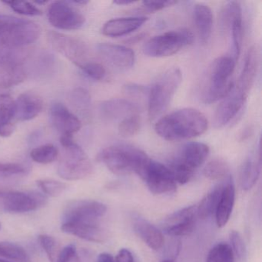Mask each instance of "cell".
<instances>
[{
    "instance_id": "cell-42",
    "label": "cell",
    "mask_w": 262,
    "mask_h": 262,
    "mask_svg": "<svg viewBox=\"0 0 262 262\" xmlns=\"http://www.w3.org/2000/svg\"><path fill=\"white\" fill-rule=\"evenodd\" d=\"M84 73L90 79L96 81L102 80L106 76V70L102 64L95 62H87L80 67Z\"/></svg>"
},
{
    "instance_id": "cell-10",
    "label": "cell",
    "mask_w": 262,
    "mask_h": 262,
    "mask_svg": "<svg viewBox=\"0 0 262 262\" xmlns=\"http://www.w3.org/2000/svg\"><path fill=\"white\" fill-rule=\"evenodd\" d=\"M24 50H13L0 55V96L10 95V89L27 79L26 59Z\"/></svg>"
},
{
    "instance_id": "cell-34",
    "label": "cell",
    "mask_w": 262,
    "mask_h": 262,
    "mask_svg": "<svg viewBox=\"0 0 262 262\" xmlns=\"http://www.w3.org/2000/svg\"><path fill=\"white\" fill-rule=\"evenodd\" d=\"M229 172V165L222 159H216L207 164L203 170V174L210 180H220Z\"/></svg>"
},
{
    "instance_id": "cell-9",
    "label": "cell",
    "mask_w": 262,
    "mask_h": 262,
    "mask_svg": "<svg viewBox=\"0 0 262 262\" xmlns=\"http://www.w3.org/2000/svg\"><path fill=\"white\" fill-rule=\"evenodd\" d=\"M194 35L188 29L171 30L151 38L145 42L143 52L150 57L173 56L194 42Z\"/></svg>"
},
{
    "instance_id": "cell-23",
    "label": "cell",
    "mask_w": 262,
    "mask_h": 262,
    "mask_svg": "<svg viewBox=\"0 0 262 262\" xmlns=\"http://www.w3.org/2000/svg\"><path fill=\"white\" fill-rule=\"evenodd\" d=\"M235 201V187L231 177L228 178L226 184L223 185L220 200L215 211L216 224L219 228H223L227 225L234 208Z\"/></svg>"
},
{
    "instance_id": "cell-14",
    "label": "cell",
    "mask_w": 262,
    "mask_h": 262,
    "mask_svg": "<svg viewBox=\"0 0 262 262\" xmlns=\"http://www.w3.org/2000/svg\"><path fill=\"white\" fill-rule=\"evenodd\" d=\"M154 194H170L176 191V182L172 171L162 163L150 159L142 179Z\"/></svg>"
},
{
    "instance_id": "cell-52",
    "label": "cell",
    "mask_w": 262,
    "mask_h": 262,
    "mask_svg": "<svg viewBox=\"0 0 262 262\" xmlns=\"http://www.w3.org/2000/svg\"><path fill=\"white\" fill-rule=\"evenodd\" d=\"M0 229H1V223H0Z\"/></svg>"
},
{
    "instance_id": "cell-17",
    "label": "cell",
    "mask_w": 262,
    "mask_h": 262,
    "mask_svg": "<svg viewBox=\"0 0 262 262\" xmlns=\"http://www.w3.org/2000/svg\"><path fill=\"white\" fill-rule=\"evenodd\" d=\"M50 122L62 135L73 136L82 126L81 121L61 102H54L50 108Z\"/></svg>"
},
{
    "instance_id": "cell-6",
    "label": "cell",
    "mask_w": 262,
    "mask_h": 262,
    "mask_svg": "<svg viewBox=\"0 0 262 262\" xmlns=\"http://www.w3.org/2000/svg\"><path fill=\"white\" fill-rule=\"evenodd\" d=\"M182 80L178 68L170 69L158 78L148 93V113L150 120L160 116L168 108Z\"/></svg>"
},
{
    "instance_id": "cell-28",
    "label": "cell",
    "mask_w": 262,
    "mask_h": 262,
    "mask_svg": "<svg viewBox=\"0 0 262 262\" xmlns=\"http://www.w3.org/2000/svg\"><path fill=\"white\" fill-rule=\"evenodd\" d=\"M260 174V159L249 156L244 162L241 170L240 182L242 189L248 191L255 185Z\"/></svg>"
},
{
    "instance_id": "cell-3",
    "label": "cell",
    "mask_w": 262,
    "mask_h": 262,
    "mask_svg": "<svg viewBox=\"0 0 262 262\" xmlns=\"http://www.w3.org/2000/svg\"><path fill=\"white\" fill-rule=\"evenodd\" d=\"M40 34V27L33 21L0 14V55L24 50L36 42Z\"/></svg>"
},
{
    "instance_id": "cell-26",
    "label": "cell",
    "mask_w": 262,
    "mask_h": 262,
    "mask_svg": "<svg viewBox=\"0 0 262 262\" xmlns=\"http://www.w3.org/2000/svg\"><path fill=\"white\" fill-rule=\"evenodd\" d=\"M16 103L10 95L0 96V136L8 137L15 129Z\"/></svg>"
},
{
    "instance_id": "cell-46",
    "label": "cell",
    "mask_w": 262,
    "mask_h": 262,
    "mask_svg": "<svg viewBox=\"0 0 262 262\" xmlns=\"http://www.w3.org/2000/svg\"><path fill=\"white\" fill-rule=\"evenodd\" d=\"M125 91L132 96H140L145 94V92L148 91V90L142 85H128L125 87Z\"/></svg>"
},
{
    "instance_id": "cell-27",
    "label": "cell",
    "mask_w": 262,
    "mask_h": 262,
    "mask_svg": "<svg viewBox=\"0 0 262 262\" xmlns=\"http://www.w3.org/2000/svg\"><path fill=\"white\" fill-rule=\"evenodd\" d=\"M28 57L30 58L29 64L26 66L27 73H33L36 76L50 74L56 62L53 55L47 51H40Z\"/></svg>"
},
{
    "instance_id": "cell-29",
    "label": "cell",
    "mask_w": 262,
    "mask_h": 262,
    "mask_svg": "<svg viewBox=\"0 0 262 262\" xmlns=\"http://www.w3.org/2000/svg\"><path fill=\"white\" fill-rule=\"evenodd\" d=\"M222 188L223 185H219L204 197L199 206H197V217L205 220L211 217L212 214H215L222 194Z\"/></svg>"
},
{
    "instance_id": "cell-36",
    "label": "cell",
    "mask_w": 262,
    "mask_h": 262,
    "mask_svg": "<svg viewBox=\"0 0 262 262\" xmlns=\"http://www.w3.org/2000/svg\"><path fill=\"white\" fill-rule=\"evenodd\" d=\"M39 241L50 261L59 262L62 248L57 241L48 234H41Z\"/></svg>"
},
{
    "instance_id": "cell-39",
    "label": "cell",
    "mask_w": 262,
    "mask_h": 262,
    "mask_svg": "<svg viewBox=\"0 0 262 262\" xmlns=\"http://www.w3.org/2000/svg\"><path fill=\"white\" fill-rule=\"evenodd\" d=\"M27 167L19 163L0 162V179H10L27 174Z\"/></svg>"
},
{
    "instance_id": "cell-49",
    "label": "cell",
    "mask_w": 262,
    "mask_h": 262,
    "mask_svg": "<svg viewBox=\"0 0 262 262\" xmlns=\"http://www.w3.org/2000/svg\"><path fill=\"white\" fill-rule=\"evenodd\" d=\"M162 262H174V261L173 260H171V259H166V260H162Z\"/></svg>"
},
{
    "instance_id": "cell-1",
    "label": "cell",
    "mask_w": 262,
    "mask_h": 262,
    "mask_svg": "<svg viewBox=\"0 0 262 262\" xmlns=\"http://www.w3.org/2000/svg\"><path fill=\"white\" fill-rule=\"evenodd\" d=\"M208 125V119L203 113L195 108H185L161 118L155 130L165 140L180 141L204 134Z\"/></svg>"
},
{
    "instance_id": "cell-35",
    "label": "cell",
    "mask_w": 262,
    "mask_h": 262,
    "mask_svg": "<svg viewBox=\"0 0 262 262\" xmlns=\"http://www.w3.org/2000/svg\"><path fill=\"white\" fill-rule=\"evenodd\" d=\"M206 262H234V255L228 244L219 243L210 250Z\"/></svg>"
},
{
    "instance_id": "cell-12",
    "label": "cell",
    "mask_w": 262,
    "mask_h": 262,
    "mask_svg": "<svg viewBox=\"0 0 262 262\" xmlns=\"http://www.w3.org/2000/svg\"><path fill=\"white\" fill-rule=\"evenodd\" d=\"M47 197L36 191H4L0 192V202L7 212L25 213L35 211L47 203Z\"/></svg>"
},
{
    "instance_id": "cell-50",
    "label": "cell",
    "mask_w": 262,
    "mask_h": 262,
    "mask_svg": "<svg viewBox=\"0 0 262 262\" xmlns=\"http://www.w3.org/2000/svg\"><path fill=\"white\" fill-rule=\"evenodd\" d=\"M4 190H6L5 188L0 185V192H1V191H4Z\"/></svg>"
},
{
    "instance_id": "cell-19",
    "label": "cell",
    "mask_w": 262,
    "mask_h": 262,
    "mask_svg": "<svg viewBox=\"0 0 262 262\" xmlns=\"http://www.w3.org/2000/svg\"><path fill=\"white\" fill-rule=\"evenodd\" d=\"M61 229L67 234L96 243H102L107 237L99 222H63Z\"/></svg>"
},
{
    "instance_id": "cell-31",
    "label": "cell",
    "mask_w": 262,
    "mask_h": 262,
    "mask_svg": "<svg viewBox=\"0 0 262 262\" xmlns=\"http://www.w3.org/2000/svg\"><path fill=\"white\" fill-rule=\"evenodd\" d=\"M196 217H197V206L193 205V206L186 207L168 215L164 220L163 229L181 225L189 221L196 220Z\"/></svg>"
},
{
    "instance_id": "cell-15",
    "label": "cell",
    "mask_w": 262,
    "mask_h": 262,
    "mask_svg": "<svg viewBox=\"0 0 262 262\" xmlns=\"http://www.w3.org/2000/svg\"><path fill=\"white\" fill-rule=\"evenodd\" d=\"M222 26L224 30L229 33L232 49L231 56L237 62L240 56L243 39L242 10L238 2L231 1L225 6L222 11Z\"/></svg>"
},
{
    "instance_id": "cell-7",
    "label": "cell",
    "mask_w": 262,
    "mask_h": 262,
    "mask_svg": "<svg viewBox=\"0 0 262 262\" xmlns=\"http://www.w3.org/2000/svg\"><path fill=\"white\" fill-rule=\"evenodd\" d=\"M254 80L255 78L251 75L241 73L237 83L216 108L213 121L215 128H222L237 116L246 102Z\"/></svg>"
},
{
    "instance_id": "cell-40",
    "label": "cell",
    "mask_w": 262,
    "mask_h": 262,
    "mask_svg": "<svg viewBox=\"0 0 262 262\" xmlns=\"http://www.w3.org/2000/svg\"><path fill=\"white\" fill-rule=\"evenodd\" d=\"M230 242H231V249L234 255L236 256L237 260L244 261L246 260L247 249L245 242L242 238L240 233L236 231H231L230 233Z\"/></svg>"
},
{
    "instance_id": "cell-24",
    "label": "cell",
    "mask_w": 262,
    "mask_h": 262,
    "mask_svg": "<svg viewBox=\"0 0 262 262\" xmlns=\"http://www.w3.org/2000/svg\"><path fill=\"white\" fill-rule=\"evenodd\" d=\"M133 228L136 234L151 249L158 251L163 246L165 238L162 231L145 219L136 217L133 223Z\"/></svg>"
},
{
    "instance_id": "cell-37",
    "label": "cell",
    "mask_w": 262,
    "mask_h": 262,
    "mask_svg": "<svg viewBox=\"0 0 262 262\" xmlns=\"http://www.w3.org/2000/svg\"><path fill=\"white\" fill-rule=\"evenodd\" d=\"M140 126V117L139 115L135 114L121 121L118 130L122 137L131 138L139 133Z\"/></svg>"
},
{
    "instance_id": "cell-45",
    "label": "cell",
    "mask_w": 262,
    "mask_h": 262,
    "mask_svg": "<svg viewBox=\"0 0 262 262\" xmlns=\"http://www.w3.org/2000/svg\"><path fill=\"white\" fill-rule=\"evenodd\" d=\"M115 260L116 262H136L131 251L125 248L119 251Z\"/></svg>"
},
{
    "instance_id": "cell-18",
    "label": "cell",
    "mask_w": 262,
    "mask_h": 262,
    "mask_svg": "<svg viewBox=\"0 0 262 262\" xmlns=\"http://www.w3.org/2000/svg\"><path fill=\"white\" fill-rule=\"evenodd\" d=\"M96 49L102 59L119 70H130L134 66L136 56L131 49L111 43L99 44Z\"/></svg>"
},
{
    "instance_id": "cell-51",
    "label": "cell",
    "mask_w": 262,
    "mask_h": 262,
    "mask_svg": "<svg viewBox=\"0 0 262 262\" xmlns=\"http://www.w3.org/2000/svg\"><path fill=\"white\" fill-rule=\"evenodd\" d=\"M0 262H9V261H7V260H2V259H0Z\"/></svg>"
},
{
    "instance_id": "cell-32",
    "label": "cell",
    "mask_w": 262,
    "mask_h": 262,
    "mask_svg": "<svg viewBox=\"0 0 262 262\" xmlns=\"http://www.w3.org/2000/svg\"><path fill=\"white\" fill-rule=\"evenodd\" d=\"M59 156V150L51 144L42 145L33 148L30 157L34 162L39 164H50L54 162Z\"/></svg>"
},
{
    "instance_id": "cell-44",
    "label": "cell",
    "mask_w": 262,
    "mask_h": 262,
    "mask_svg": "<svg viewBox=\"0 0 262 262\" xmlns=\"http://www.w3.org/2000/svg\"><path fill=\"white\" fill-rule=\"evenodd\" d=\"M59 262H81L74 245H67L65 248H62Z\"/></svg>"
},
{
    "instance_id": "cell-33",
    "label": "cell",
    "mask_w": 262,
    "mask_h": 262,
    "mask_svg": "<svg viewBox=\"0 0 262 262\" xmlns=\"http://www.w3.org/2000/svg\"><path fill=\"white\" fill-rule=\"evenodd\" d=\"M0 257L19 262L30 261V257L25 249L10 242H0Z\"/></svg>"
},
{
    "instance_id": "cell-2",
    "label": "cell",
    "mask_w": 262,
    "mask_h": 262,
    "mask_svg": "<svg viewBox=\"0 0 262 262\" xmlns=\"http://www.w3.org/2000/svg\"><path fill=\"white\" fill-rule=\"evenodd\" d=\"M99 159L117 176L136 173L143 177L150 159L142 150L125 144H116L104 148L99 154Z\"/></svg>"
},
{
    "instance_id": "cell-48",
    "label": "cell",
    "mask_w": 262,
    "mask_h": 262,
    "mask_svg": "<svg viewBox=\"0 0 262 262\" xmlns=\"http://www.w3.org/2000/svg\"><path fill=\"white\" fill-rule=\"evenodd\" d=\"M135 1L133 0H116L114 1V4L119 6L130 5V4H134Z\"/></svg>"
},
{
    "instance_id": "cell-21",
    "label": "cell",
    "mask_w": 262,
    "mask_h": 262,
    "mask_svg": "<svg viewBox=\"0 0 262 262\" xmlns=\"http://www.w3.org/2000/svg\"><path fill=\"white\" fill-rule=\"evenodd\" d=\"M16 103V119L29 121L39 116L43 108V101L41 96L33 92L22 93Z\"/></svg>"
},
{
    "instance_id": "cell-41",
    "label": "cell",
    "mask_w": 262,
    "mask_h": 262,
    "mask_svg": "<svg viewBox=\"0 0 262 262\" xmlns=\"http://www.w3.org/2000/svg\"><path fill=\"white\" fill-rule=\"evenodd\" d=\"M8 5L13 11L25 16H34L42 14L40 10L30 2H18V1H7L4 2Z\"/></svg>"
},
{
    "instance_id": "cell-25",
    "label": "cell",
    "mask_w": 262,
    "mask_h": 262,
    "mask_svg": "<svg viewBox=\"0 0 262 262\" xmlns=\"http://www.w3.org/2000/svg\"><path fill=\"white\" fill-rule=\"evenodd\" d=\"M193 19L201 42L203 44L208 43L213 27V15L211 9L205 4H197L193 10Z\"/></svg>"
},
{
    "instance_id": "cell-22",
    "label": "cell",
    "mask_w": 262,
    "mask_h": 262,
    "mask_svg": "<svg viewBox=\"0 0 262 262\" xmlns=\"http://www.w3.org/2000/svg\"><path fill=\"white\" fill-rule=\"evenodd\" d=\"M145 16L123 17L108 21L102 29V33L108 37L126 36L140 28L146 21Z\"/></svg>"
},
{
    "instance_id": "cell-16",
    "label": "cell",
    "mask_w": 262,
    "mask_h": 262,
    "mask_svg": "<svg viewBox=\"0 0 262 262\" xmlns=\"http://www.w3.org/2000/svg\"><path fill=\"white\" fill-rule=\"evenodd\" d=\"M106 211V205L101 202L92 200L76 201L66 208L63 222H99Z\"/></svg>"
},
{
    "instance_id": "cell-4",
    "label": "cell",
    "mask_w": 262,
    "mask_h": 262,
    "mask_svg": "<svg viewBox=\"0 0 262 262\" xmlns=\"http://www.w3.org/2000/svg\"><path fill=\"white\" fill-rule=\"evenodd\" d=\"M63 153L58 165V174L65 180L85 179L93 173V166L85 151L73 140V136L60 137Z\"/></svg>"
},
{
    "instance_id": "cell-30",
    "label": "cell",
    "mask_w": 262,
    "mask_h": 262,
    "mask_svg": "<svg viewBox=\"0 0 262 262\" xmlns=\"http://www.w3.org/2000/svg\"><path fill=\"white\" fill-rule=\"evenodd\" d=\"M69 101L76 112L82 116H88L91 108V96L86 90L76 88L69 96Z\"/></svg>"
},
{
    "instance_id": "cell-47",
    "label": "cell",
    "mask_w": 262,
    "mask_h": 262,
    "mask_svg": "<svg viewBox=\"0 0 262 262\" xmlns=\"http://www.w3.org/2000/svg\"><path fill=\"white\" fill-rule=\"evenodd\" d=\"M97 262H116L114 257L108 253H102L97 258Z\"/></svg>"
},
{
    "instance_id": "cell-20",
    "label": "cell",
    "mask_w": 262,
    "mask_h": 262,
    "mask_svg": "<svg viewBox=\"0 0 262 262\" xmlns=\"http://www.w3.org/2000/svg\"><path fill=\"white\" fill-rule=\"evenodd\" d=\"M139 108L126 99H113L105 101L99 106L101 116L107 121L123 120L133 115L138 114Z\"/></svg>"
},
{
    "instance_id": "cell-13",
    "label": "cell",
    "mask_w": 262,
    "mask_h": 262,
    "mask_svg": "<svg viewBox=\"0 0 262 262\" xmlns=\"http://www.w3.org/2000/svg\"><path fill=\"white\" fill-rule=\"evenodd\" d=\"M49 22L55 28L62 30H79L85 24V17L71 3L56 1L47 10Z\"/></svg>"
},
{
    "instance_id": "cell-8",
    "label": "cell",
    "mask_w": 262,
    "mask_h": 262,
    "mask_svg": "<svg viewBox=\"0 0 262 262\" xmlns=\"http://www.w3.org/2000/svg\"><path fill=\"white\" fill-rule=\"evenodd\" d=\"M209 147L202 142H190L184 145L179 156L173 161L171 171L178 183H188L206 161Z\"/></svg>"
},
{
    "instance_id": "cell-43",
    "label": "cell",
    "mask_w": 262,
    "mask_h": 262,
    "mask_svg": "<svg viewBox=\"0 0 262 262\" xmlns=\"http://www.w3.org/2000/svg\"><path fill=\"white\" fill-rule=\"evenodd\" d=\"M177 4L176 1H144L142 3V7L145 11L154 13L172 7Z\"/></svg>"
},
{
    "instance_id": "cell-5",
    "label": "cell",
    "mask_w": 262,
    "mask_h": 262,
    "mask_svg": "<svg viewBox=\"0 0 262 262\" xmlns=\"http://www.w3.org/2000/svg\"><path fill=\"white\" fill-rule=\"evenodd\" d=\"M236 61L231 56L217 58L211 63L208 79L202 93L204 103L211 104L223 99L230 93L234 83L231 80Z\"/></svg>"
},
{
    "instance_id": "cell-38",
    "label": "cell",
    "mask_w": 262,
    "mask_h": 262,
    "mask_svg": "<svg viewBox=\"0 0 262 262\" xmlns=\"http://www.w3.org/2000/svg\"><path fill=\"white\" fill-rule=\"evenodd\" d=\"M36 183L42 192L50 197L55 198L61 195L68 188L67 184L54 179H41L37 181Z\"/></svg>"
},
{
    "instance_id": "cell-11",
    "label": "cell",
    "mask_w": 262,
    "mask_h": 262,
    "mask_svg": "<svg viewBox=\"0 0 262 262\" xmlns=\"http://www.w3.org/2000/svg\"><path fill=\"white\" fill-rule=\"evenodd\" d=\"M47 39L52 48L79 68L89 62L88 47L80 39L56 31H49Z\"/></svg>"
}]
</instances>
